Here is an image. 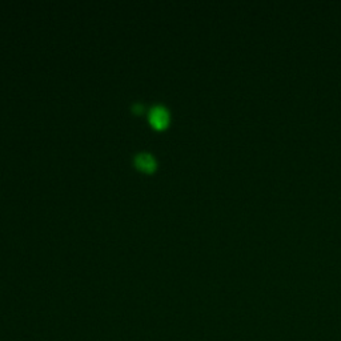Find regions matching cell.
I'll return each instance as SVG.
<instances>
[{
    "instance_id": "1",
    "label": "cell",
    "mask_w": 341,
    "mask_h": 341,
    "mask_svg": "<svg viewBox=\"0 0 341 341\" xmlns=\"http://www.w3.org/2000/svg\"><path fill=\"white\" fill-rule=\"evenodd\" d=\"M148 120L155 129L167 128L170 120L169 111L161 104H156L148 112Z\"/></svg>"
},
{
    "instance_id": "2",
    "label": "cell",
    "mask_w": 341,
    "mask_h": 341,
    "mask_svg": "<svg viewBox=\"0 0 341 341\" xmlns=\"http://www.w3.org/2000/svg\"><path fill=\"white\" fill-rule=\"evenodd\" d=\"M133 164L136 169L145 172V174H152L157 169V160L155 159V156H152L148 152H140L133 157Z\"/></svg>"
}]
</instances>
